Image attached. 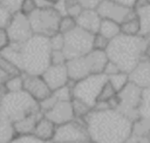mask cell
<instances>
[{"mask_svg":"<svg viewBox=\"0 0 150 143\" xmlns=\"http://www.w3.org/2000/svg\"><path fill=\"white\" fill-rule=\"evenodd\" d=\"M48 38L33 35L22 43H9L0 54L12 62L21 74L41 75L50 64Z\"/></svg>","mask_w":150,"mask_h":143,"instance_id":"6da1fadb","label":"cell"},{"mask_svg":"<svg viewBox=\"0 0 150 143\" xmlns=\"http://www.w3.org/2000/svg\"><path fill=\"white\" fill-rule=\"evenodd\" d=\"M83 121L91 143H124L131 134L132 122L116 109H91Z\"/></svg>","mask_w":150,"mask_h":143,"instance_id":"7a4b0ae2","label":"cell"},{"mask_svg":"<svg viewBox=\"0 0 150 143\" xmlns=\"http://www.w3.org/2000/svg\"><path fill=\"white\" fill-rule=\"evenodd\" d=\"M149 48L150 46L146 39L142 35L130 36L120 34L109 42L105 54L108 60L114 62L121 72L129 74L145 57Z\"/></svg>","mask_w":150,"mask_h":143,"instance_id":"3957f363","label":"cell"},{"mask_svg":"<svg viewBox=\"0 0 150 143\" xmlns=\"http://www.w3.org/2000/svg\"><path fill=\"white\" fill-rule=\"evenodd\" d=\"M38 111H40L39 103L25 90L4 93L0 103V118L8 120L13 123Z\"/></svg>","mask_w":150,"mask_h":143,"instance_id":"277c9868","label":"cell"},{"mask_svg":"<svg viewBox=\"0 0 150 143\" xmlns=\"http://www.w3.org/2000/svg\"><path fill=\"white\" fill-rule=\"evenodd\" d=\"M108 62L105 52L93 49L88 54L68 60L66 63L69 80L76 82L87 76L95 74H103V69Z\"/></svg>","mask_w":150,"mask_h":143,"instance_id":"5b68a950","label":"cell"},{"mask_svg":"<svg viewBox=\"0 0 150 143\" xmlns=\"http://www.w3.org/2000/svg\"><path fill=\"white\" fill-rule=\"evenodd\" d=\"M107 82V76L104 74H95L87 76L82 80L73 82L71 93L73 98L82 101L90 108H94L97 102L101 89Z\"/></svg>","mask_w":150,"mask_h":143,"instance_id":"8992f818","label":"cell"},{"mask_svg":"<svg viewBox=\"0 0 150 143\" xmlns=\"http://www.w3.org/2000/svg\"><path fill=\"white\" fill-rule=\"evenodd\" d=\"M64 43L62 52L68 60H73L88 54L93 50V38L94 34L86 32L79 27H75L70 32L63 34Z\"/></svg>","mask_w":150,"mask_h":143,"instance_id":"52a82bcc","label":"cell"},{"mask_svg":"<svg viewBox=\"0 0 150 143\" xmlns=\"http://www.w3.org/2000/svg\"><path fill=\"white\" fill-rule=\"evenodd\" d=\"M60 19L61 15L54 8L35 9L28 15L33 35H40L45 38H50L59 32Z\"/></svg>","mask_w":150,"mask_h":143,"instance_id":"ba28073f","label":"cell"},{"mask_svg":"<svg viewBox=\"0 0 150 143\" xmlns=\"http://www.w3.org/2000/svg\"><path fill=\"white\" fill-rule=\"evenodd\" d=\"M142 90L136 84L129 82L121 91L116 94V110L129 118L131 122L138 118V107L141 103Z\"/></svg>","mask_w":150,"mask_h":143,"instance_id":"9c48e42d","label":"cell"},{"mask_svg":"<svg viewBox=\"0 0 150 143\" xmlns=\"http://www.w3.org/2000/svg\"><path fill=\"white\" fill-rule=\"evenodd\" d=\"M88 132L83 120H73L68 123L57 125L53 137V143L62 142H77V141H88ZM90 141V139H89Z\"/></svg>","mask_w":150,"mask_h":143,"instance_id":"30bf717a","label":"cell"},{"mask_svg":"<svg viewBox=\"0 0 150 143\" xmlns=\"http://www.w3.org/2000/svg\"><path fill=\"white\" fill-rule=\"evenodd\" d=\"M5 32L9 43H22L33 36L28 16L21 14L20 12L13 14Z\"/></svg>","mask_w":150,"mask_h":143,"instance_id":"8fae6325","label":"cell"},{"mask_svg":"<svg viewBox=\"0 0 150 143\" xmlns=\"http://www.w3.org/2000/svg\"><path fill=\"white\" fill-rule=\"evenodd\" d=\"M101 19L111 20L117 23H122L129 19L136 16V12L132 8L122 6L111 0H102L95 9Z\"/></svg>","mask_w":150,"mask_h":143,"instance_id":"7c38bea8","label":"cell"},{"mask_svg":"<svg viewBox=\"0 0 150 143\" xmlns=\"http://www.w3.org/2000/svg\"><path fill=\"white\" fill-rule=\"evenodd\" d=\"M23 80V90L32 96L38 103L52 94V90L48 88L47 83L43 81L41 75H29L22 74Z\"/></svg>","mask_w":150,"mask_h":143,"instance_id":"4fadbf2b","label":"cell"},{"mask_svg":"<svg viewBox=\"0 0 150 143\" xmlns=\"http://www.w3.org/2000/svg\"><path fill=\"white\" fill-rule=\"evenodd\" d=\"M41 76L52 91L69 83L66 64H49V67L41 74Z\"/></svg>","mask_w":150,"mask_h":143,"instance_id":"5bb4252c","label":"cell"},{"mask_svg":"<svg viewBox=\"0 0 150 143\" xmlns=\"http://www.w3.org/2000/svg\"><path fill=\"white\" fill-rule=\"evenodd\" d=\"M43 116L48 118L50 122H53L56 127L75 120L73 108H71V101L70 102H56L55 105L50 110L43 114Z\"/></svg>","mask_w":150,"mask_h":143,"instance_id":"9a60e30c","label":"cell"},{"mask_svg":"<svg viewBox=\"0 0 150 143\" xmlns=\"http://www.w3.org/2000/svg\"><path fill=\"white\" fill-rule=\"evenodd\" d=\"M129 82L136 84L141 89L150 88V56L142 59L129 73Z\"/></svg>","mask_w":150,"mask_h":143,"instance_id":"2e32d148","label":"cell"},{"mask_svg":"<svg viewBox=\"0 0 150 143\" xmlns=\"http://www.w3.org/2000/svg\"><path fill=\"white\" fill-rule=\"evenodd\" d=\"M101 20L102 19L95 9H82V12L75 18L76 27L91 34H96L98 32Z\"/></svg>","mask_w":150,"mask_h":143,"instance_id":"e0dca14e","label":"cell"},{"mask_svg":"<svg viewBox=\"0 0 150 143\" xmlns=\"http://www.w3.org/2000/svg\"><path fill=\"white\" fill-rule=\"evenodd\" d=\"M42 116H43V114L41 111H38V113L27 115L19 121L13 122V128H14L15 135H32L38 121Z\"/></svg>","mask_w":150,"mask_h":143,"instance_id":"ac0fdd59","label":"cell"},{"mask_svg":"<svg viewBox=\"0 0 150 143\" xmlns=\"http://www.w3.org/2000/svg\"><path fill=\"white\" fill-rule=\"evenodd\" d=\"M55 129H56V125L53 122H50L48 118L42 116L38 121V123L34 128L33 135L42 142H49V141H53Z\"/></svg>","mask_w":150,"mask_h":143,"instance_id":"d6986e66","label":"cell"},{"mask_svg":"<svg viewBox=\"0 0 150 143\" xmlns=\"http://www.w3.org/2000/svg\"><path fill=\"white\" fill-rule=\"evenodd\" d=\"M97 33H98L100 35L104 36L105 39H108L109 41H111L112 39H115L116 36H118V35L121 34L120 23L114 22V21H111V20L102 19Z\"/></svg>","mask_w":150,"mask_h":143,"instance_id":"ffe728a7","label":"cell"},{"mask_svg":"<svg viewBox=\"0 0 150 143\" xmlns=\"http://www.w3.org/2000/svg\"><path fill=\"white\" fill-rule=\"evenodd\" d=\"M134 11L136 12V16L139 22V35L145 38L150 34V5Z\"/></svg>","mask_w":150,"mask_h":143,"instance_id":"44dd1931","label":"cell"},{"mask_svg":"<svg viewBox=\"0 0 150 143\" xmlns=\"http://www.w3.org/2000/svg\"><path fill=\"white\" fill-rule=\"evenodd\" d=\"M107 81L117 94L129 83V74L124 73V72H118L114 75L107 76Z\"/></svg>","mask_w":150,"mask_h":143,"instance_id":"7402d4cb","label":"cell"},{"mask_svg":"<svg viewBox=\"0 0 150 143\" xmlns=\"http://www.w3.org/2000/svg\"><path fill=\"white\" fill-rule=\"evenodd\" d=\"M138 117L150 122V88L142 90L141 103L138 107Z\"/></svg>","mask_w":150,"mask_h":143,"instance_id":"603a6c76","label":"cell"},{"mask_svg":"<svg viewBox=\"0 0 150 143\" xmlns=\"http://www.w3.org/2000/svg\"><path fill=\"white\" fill-rule=\"evenodd\" d=\"M15 137L13 123L8 120L0 118V143H11Z\"/></svg>","mask_w":150,"mask_h":143,"instance_id":"cb8c5ba5","label":"cell"},{"mask_svg":"<svg viewBox=\"0 0 150 143\" xmlns=\"http://www.w3.org/2000/svg\"><path fill=\"white\" fill-rule=\"evenodd\" d=\"M2 90L5 93H15V91L23 90L22 74L7 77L5 80V82H4V84H2Z\"/></svg>","mask_w":150,"mask_h":143,"instance_id":"d4e9b609","label":"cell"},{"mask_svg":"<svg viewBox=\"0 0 150 143\" xmlns=\"http://www.w3.org/2000/svg\"><path fill=\"white\" fill-rule=\"evenodd\" d=\"M120 29H121V34L124 35H130V36L139 35V22L137 20V16L122 22L120 25Z\"/></svg>","mask_w":150,"mask_h":143,"instance_id":"484cf974","label":"cell"},{"mask_svg":"<svg viewBox=\"0 0 150 143\" xmlns=\"http://www.w3.org/2000/svg\"><path fill=\"white\" fill-rule=\"evenodd\" d=\"M71 86H73V81L69 80V83L52 91V94L54 95V97L57 100V102H70L73 100V93H71Z\"/></svg>","mask_w":150,"mask_h":143,"instance_id":"4316f807","label":"cell"},{"mask_svg":"<svg viewBox=\"0 0 150 143\" xmlns=\"http://www.w3.org/2000/svg\"><path fill=\"white\" fill-rule=\"evenodd\" d=\"M131 134L138 135V136H149L150 134V122L138 117L132 122Z\"/></svg>","mask_w":150,"mask_h":143,"instance_id":"83f0119b","label":"cell"},{"mask_svg":"<svg viewBox=\"0 0 150 143\" xmlns=\"http://www.w3.org/2000/svg\"><path fill=\"white\" fill-rule=\"evenodd\" d=\"M71 108H73L74 116L77 120H83L90 113V110L93 109L89 105H87L86 103H83L82 101H79V100H75V98L71 100Z\"/></svg>","mask_w":150,"mask_h":143,"instance_id":"f1b7e54d","label":"cell"},{"mask_svg":"<svg viewBox=\"0 0 150 143\" xmlns=\"http://www.w3.org/2000/svg\"><path fill=\"white\" fill-rule=\"evenodd\" d=\"M0 72L2 74H5L7 77L15 76V75H20L21 74V72L12 62H9L7 59H5L1 54H0Z\"/></svg>","mask_w":150,"mask_h":143,"instance_id":"f546056e","label":"cell"},{"mask_svg":"<svg viewBox=\"0 0 150 143\" xmlns=\"http://www.w3.org/2000/svg\"><path fill=\"white\" fill-rule=\"evenodd\" d=\"M75 27H76V22H75L74 18H71L69 15L61 16L60 22H59V33L66 34V33L70 32L71 29H74Z\"/></svg>","mask_w":150,"mask_h":143,"instance_id":"4dcf8cb0","label":"cell"},{"mask_svg":"<svg viewBox=\"0 0 150 143\" xmlns=\"http://www.w3.org/2000/svg\"><path fill=\"white\" fill-rule=\"evenodd\" d=\"M64 7H66V15H69V16H71L74 19L83 9L75 0H64Z\"/></svg>","mask_w":150,"mask_h":143,"instance_id":"1f68e13d","label":"cell"},{"mask_svg":"<svg viewBox=\"0 0 150 143\" xmlns=\"http://www.w3.org/2000/svg\"><path fill=\"white\" fill-rule=\"evenodd\" d=\"M48 42H49L50 50H62L63 43H64L63 34H61V33L57 32L56 34H54L50 38H48Z\"/></svg>","mask_w":150,"mask_h":143,"instance_id":"d6a6232c","label":"cell"},{"mask_svg":"<svg viewBox=\"0 0 150 143\" xmlns=\"http://www.w3.org/2000/svg\"><path fill=\"white\" fill-rule=\"evenodd\" d=\"M116 96V91L112 89V87L108 83V81L105 82V84L103 86V88L101 89V93L98 95L97 101H103V102H109L110 100H112Z\"/></svg>","mask_w":150,"mask_h":143,"instance_id":"836d02e7","label":"cell"},{"mask_svg":"<svg viewBox=\"0 0 150 143\" xmlns=\"http://www.w3.org/2000/svg\"><path fill=\"white\" fill-rule=\"evenodd\" d=\"M109 42L110 41L108 39H105L104 36L100 35L98 33H96V34H94V38H93V49L105 52Z\"/></svg>","mask_w":150,"mask_h":143,"instance_id":"e575fe53","label":"cell"},{"mask_svg":"<svg viewBox=\"0 0 150 143\" xmlns=\"http://www.w3.org/2000/svg\"><path fill=\"white\" fill-rule=\"evenodd\" d=\"M12 16H13V14L7 8H5L4 6L0 5V29H4V30L6 29V27L11 22Z\"/></svg>","mask_w":150,"mask_h":143,"instance_id":"d590c367","label":"cell"},{"mask_svg":"<svg viewBox=\"0 0 150 143\" xmlns=\"http://www.w3.org/2000/svg\"><path fill=\"white\" fill-rule=\"evenodd\" d=\"M11 143H43L39 138H36L33 134L32 135H15Z\"/></svg>","mask_w":150,"mask_h":143,"instance_id":"8d00e7d4","label":"cell"},{"mask_svg":"<svg viewBox=\"0 0 150 143\" xmlns=\"http://www.w3.org/2000/svg\"><path fill=\"white\" fill-rule=\"evenodd\" d=\"M21 2H22V0H0V5L4 6L5 8H7L12 14L19 12Z\"/></svg>","mask_w":150,"mask_h":143,"instance_id":"74e56055","label":"cell"},{"mask_svg":"<svg viewBox=\"0 0 150 143\" xmlns=\"http://www.w3.org/2000/svg\"><path fill=\"white\" fill-rule=\"evenodd\" d=\"M67 59L62 50H52L50 52V64H66Z\"/></svg>","mask_w":150,"mask_h":143,"instance_id":"f35d334b","label":"cell"},{"mask_svg":"<svg viewBox=\"0 0 150 143\" xmlns=\"http://www.w3.org/2000/svg\"><path fill=\"white\" fill-rule=\"evenodd\" d=\"M35 9H36V7H35V4H34L33 0H22V2H21V5H20L19 12H20L21 14L28 16V15L32 14Z\"/></svg>","mask_w":150,"mask_h":143,"instance_id":"ab89813d","label":"cell"},{"mask_svg":"<svg viewBox=\"0 0 150 143\" xmlns=\"http://www.w3.org/2000/svg\"><path fill=\"white\" fill-rule=\"evenodd\" d=\"M83 9H96L102 0H75Z\"/></svg>","mask_w":150,"mask_h":143,"instance_id":"60d3db41","label":"cell"},{"mask_svg":"<svg viewBox=\"0 0 150 143\" xmlns=\"http://www.w3.org/2000/svg\"><path fill=\"white\" fill-rule=\"evenodd\" d=\"M124 143H150V139L149 136H138L130 134V136L125 139Z\"/></svg>","mask_w":150,"mask_h":143,"instance_id":"b9f144b4","label":"cell"},{"mask_svg":"<svg viewBox=\"0 0 150 143\" xmlns=\"http://www.w3.org/2000/svg\"><path fill=\"white\" fill-rule=\"evenodd\" d=\"M118 72H121V69L114 62H111V61L108 60V62H107V64H105V67L103 69V74L105 76H110V75H114V74H116Z\"/></svg>","mask_w":150,"mask_h":143,"instance_id":"7bdbcfd3","label":"cell"},{"mask_svg":"<svg viewBox=\"0 0 150 143\" xmlns=\"http://www.w3.org/2000/svg\"><path fill=\"white\" fill-rule=\"evenodd\" d=\"M36 9H47L54 8V2L52 0H33Z\"/></svg>","mask_w":150,"mask_h":143,"instance_id":"ee69618b","label":"cell"},{"mask_svg":"<svg viewBox=\"0 0 150 143\" xmlns=\"http://www.w3.org/2000/svg\"><path fill=\"white\" fill-rule=\"evenodd\" d=\"M7 45H8V39L6 35V32L4 29H0V50L5 48Z\"/></svg>","mask_w":150,"mask_h":143,"instance_id":"f6af8a7d","label":"cell"},{"mask_svg":"<svg viewBox=\"0 0 150 143\" xmlns=\"http://www.w3.org/2000/svg\"><path fill=\"white\" fill-rule=\"evenodd\" d=\"M114 2H117L122 6H125V7H129V8H132L134 7V4L136 0H111Z\"/></svg>","mask_w":150,"mask_h":143,"instance_id":"bcb514c9","label":"cell"},{"mask_svg":"<svg viewBox=\"0 0 150 143\" xmlns=\"http://www.w3.org/2000/svg\"><path fill=\"white\" fill-rule=\"evenodd\" d=\"M146 5H149L148 0H136L135 4H134L132 9H138V8H142V7L146 6Z\"/></svg>","mask_w":150,"mask_h":143,"instance_id":"7dc6e473","label":"cell"},{"mask_svg":"<svg viewBox=\"0 0 150 143\" xmlns=\"http://www.w3.org/2000/svg\"><path fill=\"white\" fill-rule=\"evenodd\" d=\"M6 79H7V76L0 72V89H2V84H4V82H5Z\"/></svg>","mask_w":150,"mask_h":143,"instance_id":"c3c4849f","label":"cell"},{"mask_svg":"<svg viewBox=\"0 0 150 143\" xmlns=\"http://www.w3.org/2000/svg\"><path fill=\"white\" fill-rule=\"evenodd\" d=\"M62 143H91V142L88 139V141H77V142H62Z\"/></svg>","mask_w":150,"mask_h":143,"instance_id":"681fc988","label":"cell"},{"mask_svg":"<svg viewBox=\"0 0 150 143\" xmlns=\"http://www.w3.org/2000/svg\"><path fill=\"white\" fill-rule=\"evenodd\" d=\"M4 93H5V91H4L2 89H0V103H1V98H2V95H4Z\"/></svg>","mask_w":150,"mask_h":143,"instance_id":"f907efd6","label":"cell"},{"mask_svg":"<svg viewBox=\"0 0 150 143\" xmlns=\"http://www.w3.org/2000/svg\"><path fill=\"white\" fill-rule=\"evenodd\" d=\"M145 39H146V41H148V43H149V46H150V34H148V35L145 36Z\"/></svg>","mask_w":150,"mask_h":143,"instance_id":"816d5d0a","label":"cell"},{"mask_svg":"<svg viewBox=\"0 0 150 143\" xmlns=\"http://www.w3.org/2000/svg\"><path fill=\"white\" fill-rule=\"evenodd\" d=\"M54 4H56V2H60V1H62V0H52Z\"/></svg>","mask_w":150,"mask_h":143,"instance_id":"f5cc1de1","label":"cell"},{"mask_svg":"<svg viewBox=\"0 0 150 143\" xmlns=\"http://www.w3.org/2000/svg\"><path fill=\"white\" fill-rule=\"evenodd\" d=\"M43 143H53V141H49V142H43Z\"/></svg>","mask_w":150,"mask_h":143,"instance_id":"db71d44e","label":"cell"},{"mask_svg":"<svg viewBox=\"0 0 150 143\" xmlns=\"http://www.w3.org/2000/svg\"><path fill=\"white\" fill-rule=\"evenodd\" d=\"M148 2H149V5H150V0H148Z\"/></svg>","mask_w":150,"mask_h":143,"instance_id":"11a10c76","label":"cell"},{"mask_svg":"<svg viewBox=\"0 0 150 143\" xmlns=\"http://www.w3.org/2000/svg\"><path fill=\"white\" fill-rule=\"evenodd\" d=\"M149 139H150V134H149Z\"/></svg>","mask_w":150,"mask_h":143,"instance_id":"9f6ffc18","label":"cell"}]
</instances>
